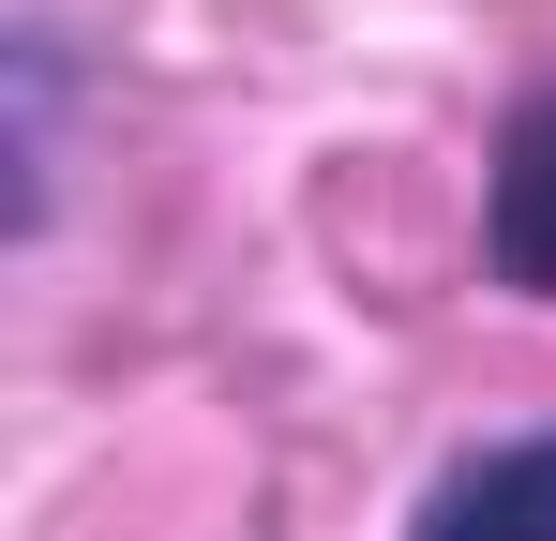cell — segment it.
Masks as SVG:
<instances>
[{
  "label": "cell",
  "mask_w": 556,
  "mask_h": 541,
  "mask_svg": "<svg viewBox=\"0 0 556 541\" xmlns=\"http://www.w3.org/2000/svg\"><path fill=\"white\" fill-rule=\"evenodd\" d=\"M481 256H496V286H527V301H556V90L496 136V196H481Z\"/></svg>",
  "instance_id": "6da1fadb"
},
{
  "label": "cell",
  "mask_w": 556,
  "mask_h": 541,
  "mask_svg": "<svg viewBox=\"0 0 556 541\" xmlns=\"http://www.w3.org/2000/svg\"><path fill=\"white\" fill-rule=\"evenodd\" d=\"M421 541H556V437H496L421 496Z\"/></svg>",
  "instance_id": "7a4b0ae2"
}]
</instances>
